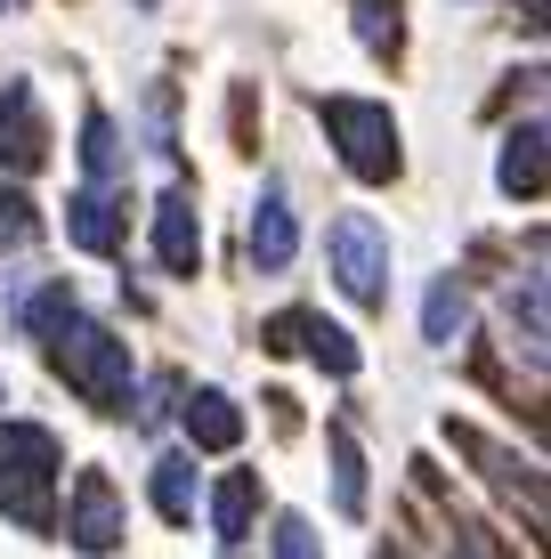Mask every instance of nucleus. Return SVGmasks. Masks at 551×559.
Instances as JSON below:
<instances>
[{"instance_id": "19", "label": "nucleus", "mask_w": 551, "mask_h": 559, "mask_svg": "<svg viewBox=\"0 0 551 559\" xmlns=\"http://www.w3.org/2000/svg\"><path fill=\"white\" fill-rule=\"evenodd\" d=\"M357 41H366L373 57L397 49V0H357Z\"/></svg>"}, {"instance_id": "21", "label": "nucleus", "mask_w": 551, "mask_h": 559, "mask_svg": "<svg viewBox=\"0 0 551 559\" xmlns=\"http://www.w3.org/2000/svg\"><path fill=\"white\" fill-rule=\"evenodd\" d=\"M276 559H325V551H316V527H309L300 511L276 519Z\"/></svg>"}, {"instance_id": "11", "label": "nucleus", "mask_w": 551, "mask_h": 559, "mask_svg": "<svg viewBox=\"0 0 551 559\" xmlns=\"http://www.w3.org/2000/svg\"><path fill=\"white\" fill-rule=\"evenodd\" d=\"M187 438H195V447H212V454L243 447V414H236V397H219V390H187Z\"/></svg>"}, {"instance_id": "14", "label": "nucleus", "mask_w": 551, "mask_h": 559, "mask_svg": "<svg viewBox=\"0 0 551 559\" xmlns=\"http://www.w3.org/2000/svg\"><path fill=\"white\" fill-rule=\"evenodd\" d=\"M454 438H463V447H470V454H479V462H487V471H495V478H503V487H511V495H519V503H527V519H543V471H536V462H511L503 447H487V438H479V430H454Z\"/></svg>"}, {"instance_id": "17", "label": "nucleus", "mask_w": 551, "mask_h": 559, "mask_svg": "<svg viewBox=\"0 0 551 559\" xmlns=\"http://www.w3.org/2000/svg\"><path fill=\"white\" fill-rule=\"evenodd\" d=\"M325 454H333V503H340V519H357L366 511V454H357L349 430H325Z\"/></svg>"}, {"instance_id": "12", "label": "nucleus", "mask_w": 551, "mask_h": 559, "mask_svg": "<svg viewBox=\"0 0 551 559\" xmlns=\"http://www.w3.org/2000/svg\"><path fill=\"white\" fill-rule=\"evenodd\" d=\"M146 487H155V511L170 519V527H187V519H195V503H203V487H195V454H163Z\"/></svg>"}, {"instance_id": "2", "label": "nucleus", "mask_w": 551, "mask_h": 559, "mask_svg": "<svg viewBox=\"0 0 551 559\" xmlns=\"http://www.w3.org/2000/svg\"><path fill=\"white\" fill-rule=\"evenodd\" d=\"M57 462H65V447H57L41 421H16V430H0V511H9L16 527H49Z\"/></svg>"}, {"instance_id": "3", "label": "nucleus", "mask_w": 551, "mask_h": 559, "mask_svg": "<svg viewBox=\"0 0 551 559\" xmlns=\"http://www.w3.org/2000/svg\"><path fill=\"white\" fill-rule=\"evenodd\" d=\"M316 114H325V139L340 146V163H349L366 187H390L397 179V122H390V106H373V98H325Z\"/></svg>"}, {"instance_id": "6", "label": "nucleus", "mask_w": 551, "mask_h": 559, "mask_svg": "<svg viewBox=\"0 0 551 559\" xmlns=\"http://www.w3.org/2000/svg\"><path fill=\"white\" fill-rule=\"evenodd\" d=\"M65 544L106 559L113 544H122V503H113V487L98 471H82V487H73V511H65Z\"/></svg>"}, {"instance_id": "1", "label": "nucleus", "mask_w": 551, "mask_h": 559, "mask_svg": "<svg viewBox=\"0 0 551 559\" xmlns=\"http://www.w3.org/2000/svg\"><path fill=\"white\" fill-rule=\"evenodd\" d=\"M41 341H49L57 373H65L73 390L89 397V406H130V381H139V373H130V349L106 333L98 317H89L82 300H73V308H57V317L41 324Z\"/></svg>"}, {"instance_id": "4", "label": "nucleus", "mask_w": 551, "mask_h": 559, "mask_svg": "<svg viewBox=\"0 0 551 559\" xmlns=\"http://www.w3.org/2000/svg\"><path fill=\"white\" fill-rule=\"evenodd\" d=\"M333 276H340V293L357 308H373L390 293V236L366 219V211H340L333 219Z\"/></svg>"}, {"instance_id": "18", "label": "nucleus", "mask_w": 551, "mask_h": 559, "mask_svg": "<svg viewBox=\"0 0 551 559\" xmlns=\"http://www.w3.org/2000/svg\"><path fill=\"white\" fill-rule=\"evenodd\" d=\"M82 170L98 187L122 179V130H113V114H89V122H82Z\"/></svg>"}, {"instance_id": "20", "label": "nucleus", "mask_w": 551, "mask_h": 559, "mask_svg": "<svg viewBox=\"0 0 551 559\" xmlns=\"http://www.w3.org/2000/svg\"><path fill=\"white\" fill-rule=\"evenodd\" d=\"M33 236H41V227H33V203L9 187V195H0V252H25Z\"/></svg>"}, {"instance_id": "7", "label": "nucleus", "mask_w": 551, "mask_h": 559, "mask_svg": "<svg viewBox=\"0 0 551 559\" xmlns=\"http://www.w3.org/2000/svg\"><path fill=\"white\" fill-rule=\"evenodd\" d=\"M155 260L170 267V276H195L203 267V211L187 187H170V195L155 203Z\"/></svg>"}, {"instance_id": "23", "label": "nucleus", "mask_w": 551, "mask_h": 559, "mask_svg": "<svg viewBox=\"0 0 551 559\" xmlns=\"http://www.w3.org/2000/svg\"><path fill=\"white\" fill-rule=\"evenodd\" d=\"M139 9H155V0H139Z\"/></svg>"}, {"instance_id": "5", "label": "nucleus", "mask_w": 551, "mask_h": 559, "mask_svg": "<svg viewBox=\"0 0 551 559\" xmlns=\"http://www.w3.org/2000/svg\"><path fill=\"white\" fill-rule=\"evenodd\" d=\"M41 154H49V122H41L33 82H0V170H9V179H33Z\"/></svg>"}, {"instance_id": "10", "label": "nucleus", "mask_w": 551, "mask_h": 559, "mask_svg": "<svg viewBox=\"0 0 551 559\" xmlns=\"http://www.w3.org/2000/svg\"><path fill=\"white\" fill-rule=\"evenodd\" d=\"M463 333H470V284L463 276H430V293H422V341H430V349H454Z\"/></svg>"}, {"instance_id": "16", "label": "nucleus", "mask_w": 551, "mask_h": 559, "mask_svg": "<svg viewBox=\"0 0 551 559\" xmlns=\"http://www.w3.org/2000/svg\"><path fill=\"white\" fill-rule=\"evenodd\" d=\"M543 187V122H519L503 139V195H536Z\"/></svg>"}, {"instance_id": "15", "label": "nucleus", "mask_w": 551, "mask_h": 559, "mask_svg": "<svg viewBox=\"0 0 551 559\" xmlns=\"http://www.w3.org/2000/svg\"><path fill=\"white\" fill-rule=\"evenodd\" d=\"M252 511H260V478L252 471H227L212 487V527L227 535V544H243V535H252Z\"/></svg>"}, {"instance_id": "13", "label": "nucleus", "mask_w": 551, "mask_h": 559, "mask_svg": "<svg viewBox=\"0 0 551 559\" xmlns=\"http://www.w3.org/2000/svg\"><path fill=\"white\" fill-rule=\"evenodd\" d=\"M284 341H300V349L325 365L333 381H349V373H357V341L340 333V324H325V317H292V324H284Z\"/></svg>"}, {"instance_id": "22", "label": "nucleus", "mask_w": 551, "mask_h": 559, "mask_svg": "<svg viewBox=\"0 0 551 559\" xmlns=\"http://www.w3.org/2000/svg\"><path fill=\"white\" fill-rule=\"evenodd\" d=\"M16 9H25V0H0V16H16Z\"/></svg>"}, {"instance_id": "9", "label": "nucleus", "mask_w": 551, "mask_h": 559, "mask_svg": "<svg viewBox=\"0 0 551 559\" xmlns=\"http://www.w3.org/2000/svg\"><path fill=\"white\" fill-rule=\"evenodd\" d=\"M65 236L82 243V252H122V203H113V187H73L65 195Z\"/></svg>"}, {"instance_id": "8", "label": "nucleus", "mask_w": 551, "mask_h": 559, "mask_svg": "<svg viewBox=\"0 0 551 559\" xmlns=\"http://www.w3.org/2000/svg\"><path fill=\"white\" fill-rule=\"evenodd\" d=\"M292 252H300L292 203H284V187H260V203H252V267H260V276H284Z\"/></svg>"}]
</instances>
